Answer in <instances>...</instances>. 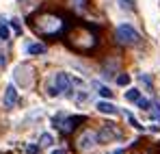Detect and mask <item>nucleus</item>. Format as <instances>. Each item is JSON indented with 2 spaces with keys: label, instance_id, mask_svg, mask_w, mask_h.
I'll return each instance as SVG.
<instances>
[{
  "label": "nucleus",
  "instance_id": "obj_9",
  "mask_svg": "<svg viewBox=\"0 0 160 154\" xmlns=\"http://www.w3.org/2000/svg\"><path fill=\"white\" fill-rule=\"evenodd\" d=\"M7 39H9V26L4 15H0V41H7Z\"/></svg>",
  "mask_w": 160,
  "mask_h": 154
},
{
  "label": "nucleus",
  "instance_id": "obj_21",
  "mask_svg": "<svg viewBox=\"0 0 160 154\" xmlns=\"http://www.w3.org/2000/svg\"><path fill=\"white\" fill-rule=\"evenodd\" d=\"M52 154H63V152H61V150H52Z\"/></svg>",
  "mask_w": 160,
  "mask_h": 154
},
{
  "label": "nucleus",
  "instance_id": "obj_16",
  "mask_svg": "<svg viewBox=\"0 0 160 154\" xmlns=\"http://www.w3.org/2000/svg\"><path fill=\"white\" fill-rule=\"evenodd\" d=\"M130 80H132V78L128 76V74H121V76L117 78V82H119L121 87H128V85H130Z\"/></svg>",
  "mask_w": 160,
  "mask_h": 154
},
{
  "label": "nucleus",
  "instance_id": "obj_6",
  "mask_svg": "<svg viewBox=\"0 0 160 154\" xmlns=\"http://www.w3.org/2000/svg\"><path fill=\"white\" fill-rule=\"evenodd\" d=\"M98 111L104 113V115H115V113H117V106L112 102H108V100H100V102H98Z\"/></svg>",
  "mask_w": 160,
  "mask_h": 154
},
{
  "label": "nucleus",
  "instance_id": "obj_13",
  "mask_svg": "<svg viewBox=\"0 0 160 154\" xmlns=\"http://www.w3.org/2000/svg\"><path fill=\"white\" fill-rule=\"evenodd\" d=\"M136 104H138V106H141V111H147V113H149V109H152V104H154V102H152V100H147V98H143V96H141V100H138V102H136Z\"/></svg>",
  "mask_w": 160,
  "mask_h": 154
},
{
  "label": "nucleus",
  "instance_id": "obj_18",
  "mask_svg": "<svg viewBox=\"0 0 160 154\" xmlns=\"http://www.w3.org/2000/svg\"><path fill=\"white\" fill-rule=\"evenodd\" d=\"M72 4L76 7V11H82L84 9V0H72Z\"/></svg>",
  "mask_w": 160,
  "mask_h": 154
},
{
  "label": "nucleus",
  "instance_id": "obj_12",
  "mask_svg": "<svg viewBox=\"0 0 160 154\" xmlns=\"http://www.w3.org/2000/svg\"><path fill=\"white\" fill-rule=\"evenodd\" d=\"M149 115L154 117V122H160V104H158V102L152 104V109H149Z\"/></svg>",
  "mask_w": 160,
  "mask_h": 154
},
{
  "label": "nucleus",
  "instance_id": "obj_7",
  "mask_svg": "<svg viewBox=\"0 0 160 154\" xmlns=\"http://www.w3.org/2000/svg\"><path fill=\"white\" fill-rule=\"evenodd\" d=\"M54 124H56V126H58L61 130H65V132L72 128V126H69V124H72V119H69V117H65V115H58V117H54Z\"/></svg>",
  "mask_w": 160,
  "mask_h": 154
},
{
  "label": "nucleus",
  "instance_id": "obj_1",
  "mask_svg": "<svg viewBox=\"0 0 160 154\" xmlns=\"http://www.w3.org/2000/svg\"><path fill=\"white\" fill-rule=\"evenodd\" d=\"M72 85H74V78L69 76V74L56 72V74H52V76L48 78L46 91H48V96H52V98H61V96H65V93L72 89Z\"/></svg>",
  "mask_w": 160,
  "mask_h": 154
},
{
  "label": "nucleus",
  "instance_id": "obj_10",
  "mask_svg": "<svg viewBox=\"0 0 160 154\" xmlns=\"http://www.w3.org/2000/svg\"><path fill=\"white\" fill-rule=\"evenodd\" d=\"M126 100H128V102H138V100H141V91L134 89V87H130V89L126 91Z\"/></svg>",
  "mask_w": 160,
  "mask_h": 154
},
{
  "label": "nucleus",
  "instance_id": "obj_5",
  "mask_svg": "<svg viewBox=\"0 0 160 154\" xmlns=\"http://www.w3.org/2000/svg\"><path fill=\"white\" fill-rule=\"evenodd\" d=\"M41 30H46V33H52V30H58L61 28V20L58 18H46L41 24H39Z\"/></svg>",
  "mask_w": 160,
  "mask_h": 154
},
{
  "label": "nucleus",
  "instance_id": "obj_17",
  "mask_svg": "<svg viewBox=\"0 0 160 154\" xmlns=\"http://www.w3.org/2000/svg\"><path fill=\"white\" fill-rule=\"evenodd\" d=\"M100 96H104V98H110V96H112V91H110L108 87H100Z\"/></svg>",
  "mask_w": 160,
  "mask_h": 154
},
{
  "label": "nucleus",
  "instance_id": "obj_19",
  "mask_svg": "<svg viewBox=\"0 0 160 154\" xmlns=\"http://www.w3.org/2000/svg\"><path fill=\"white\" fill-rule=\"evenodd\" d=\"M4 65H7V54L0 52V67H4Z\"/></svg>",
  "mask_w": 160,
  "mask_h": 154
},
{
  "label": "nucleus",
  "instance_id": "obj_8",
  "mask_svg": "<svg viewBox=\"0 0 160 154\" xmlns=\"http://www.w3.org/2000/svg\"><path fill=\"white\" fill-rule=\"evenodd\" d=\"M26 52L28 54H46V46L43 44H28Z\"/></svg>",
  "mask_w": 160,
  "mask_h": 154
},
{
  "label": "nucleus",
  "instance_id": "obj_14",
  "mask_svg": "<svg viewBox=\"0 0 160 154\" xmlns=\"http://www.w3.org/2000/svg\"><path fill=\"white\" fill-rule=\"evenodd\" d=\"M126 119H128V122H130V124H132V126H134L136 130H145L143 126H141V124H138V122H136V119H134V115H132V113H126Z\"/></svg>",
  "mask_w": 160,
  "mask_h": 154
},
{
  "label": "nucleus",
  "instance_id": "obj_20",
  "mask_svg": "<svg viewBox=\"0 0 160 154\" xmlns=\"http://www.w3.org/2000/svg\"><path fill=\"white\" fill-rule=\"evenodd\" d=\"M11 26H13L18 33H22V28H20V24H18V20H11Z\"/></svg>",
  "mask_w": 160,
  "mask_h": 154
},
{
  "label": "nucleus",
  "instance_id": "obj_15",
  "mask_svg": "<svg viewBox=\"0 0 160 154\" xmlns=\"http://www.w3.org/2000/svg\"><path fill=\"white\" fill-rule=\"evenodd\" d=\"M119 7L126 9V11H132L134 9V0H119Z\"/></svg>",
  "mask_w": 160,
  "mask_h": 154
},
{
  "label": "nucleus",
  "instance_id": "obj_11",
  "mask_svg": "<svg viewBox=\"0 0 160 154\" xmlns=\"http://www.w3.org/2000/svg\"><path fill=\"white\" fill-rule=\"evenodd\" d=\"M39 143H41V148H52V143H54L52 135H48V132H43V135L39 137Z\"/></svg>",
  "mask_w": 160,
  "mask_h": 154
},
{
  "label": "nucleus",
  "instance_id": "obj_3",
  "mask_svg": "<svg viewBox=\"0 0 160 154\" xmlns=\"http://www.w3.org/2000/svg\"><path fill=\"white\" fill-rule=\"evenodd\" d=\"M98 143H100V132H95V130H84L78 137V150L80 152H91Z\"/></svg>",
  "mask_w": 160,
  "mask_h": 154
},
{
  "label": "nucleus",
  "instance_id": "obj_4",
  "mask_svg": "<svg viewBox=\"0 0 160 154\" xmlns=\"http://www.w3.org/2000/svg\"><path fill=\"white\" fill-rule=\"evenodd\" d=\"M15 102H18V89H15L13 82H9L4 87V93H2V106L4 109H13Z\"/></svg>",
  "mask_w": 160,
  "mask_h": 154
},
{
  "label": "nucleus",
  "instance_id": "obj_2",
  "mask_svg": "<svg viewBox=\"0 0 160 154\" xmlns=\"http://www.w3.org/2000/svg\"><path fill=\"white\" fill-rule=\"evenodd\" d=\"M115 37H117V41L119 44H126V46H136L138 44V33L134 30V26L132 24H119L117 28H115Z\"/></svg>",
  "mask_w": 160,
  "mask_h": 154
}]
</instances>
